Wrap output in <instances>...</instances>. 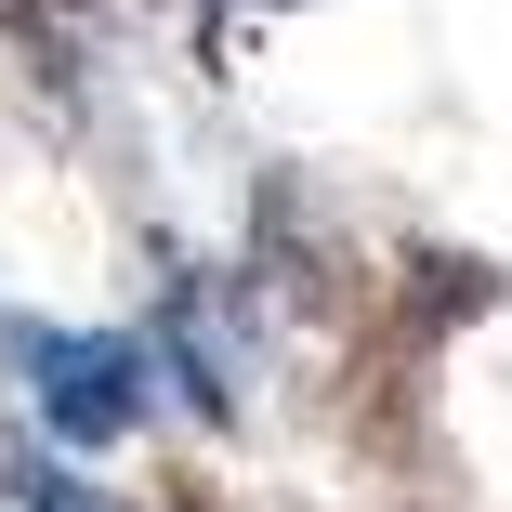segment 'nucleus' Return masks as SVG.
I'll return each instance as SVG.
<instances>
[{"label":"nucleus","mask_w":512,"mask_h":512,"mask_svg":"<svg viewBox=\"0 0 512 512\" xmlns=\"http://www.w3.org/2000/svg\"><path fill=\"white\" fill-rule=\"evenodd\" d=\"M0 368L27 381V407H40L66 447H119L145 421V342L53 329V316H0Z\"/></svg>","instance_id":"nucleus-1"},{"label":"nucleus","mask_w":512,"mask_h":512,"mask_svg":"<svg viewBox=\"0 0 512 512\" xmlns=\"http://www.w3.org/2000/svg\"><path fill=\"white\" fill-rule=\"evenodd\" d=\"M158 342H171V368H184L197 407H237V355H224V329H211V276L171 263V289H158Z\"/></svg>","instance_id":"nucleus-2"},{"label":"nucleus","mask_w":512,"mask_h":512,"mask_svg":"<svg viewBox=\"0 0 512 512\" xmlns=\"http://www.w3.org/2000/svg\"><path fill=\"white\" fill-rule=\"evenodd\" d=\"M27 512H106V499H92L66 460H40V473H27Z\"/></svg>","instance_id":"nucleus-3"}]
</instances>
